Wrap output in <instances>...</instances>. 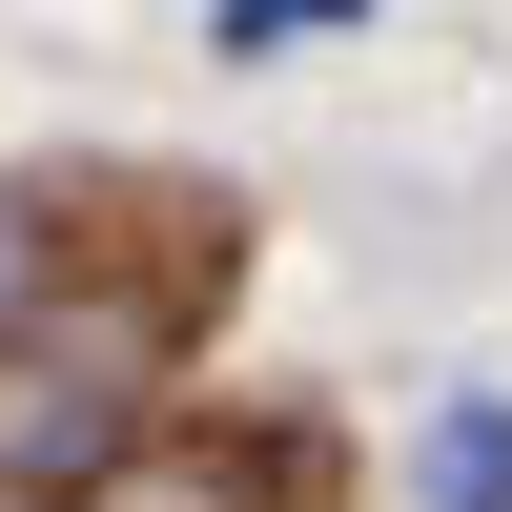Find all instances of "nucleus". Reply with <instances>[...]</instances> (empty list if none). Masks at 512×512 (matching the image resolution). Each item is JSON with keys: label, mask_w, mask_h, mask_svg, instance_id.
Returning <instances> with one entry per match:
<instances>
[{"label": "nucleus", "mask_w": 512, "mask_h": 512, "mask_svg": "<svg viewBox=\"0 0 512 512\" xmlns=\"http://www.w3.org/2000/svg\"><path fill=\"white\" fill-rule=\"evenodd\" d=\"M164 369H185V328H164V308H62L41 349H0V512L144 472V431H164Z\"/></svg>", "instance_id": "nucleus-1"}, {"label": "nucleus", "mask_w": 512, "mask_h": 512, "mask_svg": "<svg viewBox=\"0 0 512 512\" xmlns=\"http://www.w3.org/2000/svg\"><path fill=\"white\" fill-rule=\"evenodd\" d=\"M62 308H82V226L21 185V164H0V349H41Z\"/></svg>", "instance_id": "nucleus-2"}, {"label": "nucleus", "mask_w": 512, "mask_h": 512, "mask_svg": "<svg viewBox=\"0 0 512 512\" xmlns=\"http://www.w3.org/2000/svg\"><path fill=\"white\" fill-rule=\"evenodd\" d=\"M410 512H512V390H451L410 431Z\"/></svg>", "instance_id": "nucleus-3"}, {"label": "nucleus", "mask_w": 512, "mask_h": 512, "mask_svg": "<svg viewBox=\"0 0 512 512\" xmlns=\"http://www.w3.org/2000/svg\"><path fill=\"white\" fill-rule=\"evenodd\" d=\"M349 21V0H205V41H226V62H267V41H328Z\"/></svg>", "instance_id": "nucleus-4"}]
</instances>
